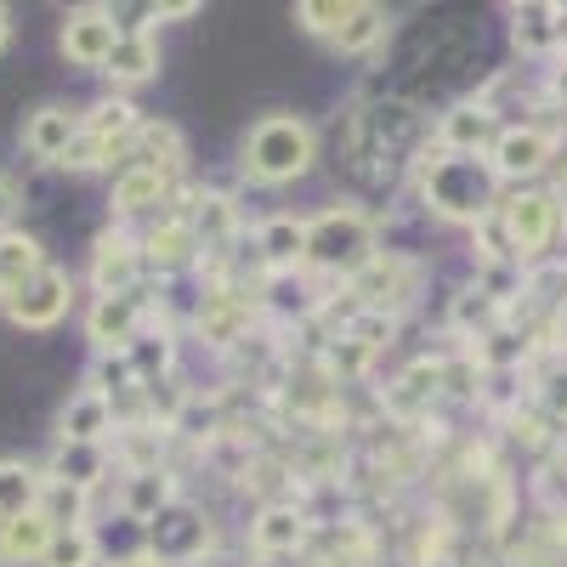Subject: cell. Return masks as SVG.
Here are the masks:
<instances>
[{"instance_id":"obj_23","label":"cell","mask_w":567,"mask_h":567,"mask_svg":"<svg viewBox=\"0 0 567 567\" xmlns=\"http://www.w3.org/2000/svg\"><path fill=\"white\" fill-rule=\"evenodd\" d=\"M45 267V250L40 239H29V233H0V301H7L12 290H23V284Z\"/></svg>"},{"instance_id":"obj_20","label":"cell","mask_w":567,"mask_h":567,"mask_svg":"<svg viewBox=\"0 0 567 567\" xmlns=\"http://www.w3.org/2000/svg\"><path fill=\"white\" fill-rule=\"evenodd\" d=\"M171 194V171H148V165H120L114 171V210L136 216V210H154Z\"/></svg>"},{"instance_id":"obj_24","label":"cell","mask_w":567,"mask_h":567,"mask_svg":"<svg viewBox=\"0 0 567 567\" xmlns=\"http://www.w3.org/2000/svg\"><path fill=\"white\" fill-rule=\"evenodd\" d=\"M120 165H148V171H171V176H176V165H182V131L142 120V131H136V142L125 148Z\"/></svg>"},{"instance_id":"obj_11","label":"cell","mask_w":567,"mask_h":567,"mask_svg":"<svg viewBox=\"0 0 567 567\" xmlns=\"http://www.w3.org/2000/svg\"><path fill=\"white\" fill-rule=\"evenodd\" d=\"M136 272H142V250L131 233L109 227L97 250H91V290L97 296H136Z\"/></svg>"},{"instance_id":"obj_32","label":"cell","mask_w":567,"mask_h":567,"mask_svg":"<svg viewBox=\"0 0 567 567\" xmlns=\"http://www.w3.org/2000/svg\"><path fill=\"white\" fill-rule=\"evenodd\" d=\"M245 301L239 296H233V290H216L210 301H205V312H199V329H205V336L210 341H233V336H239V329H245Z\"/></svg>"},{"instance_id":"obj_19","label":"cell","mask_w":567,"mask_h":567,"mask_svg":"<svg viewBox=\"0 0 567 567\" xmlns=\"http://www.w3.org/2000/svg\"><path fill=\"white\" fill-rule=\"evenodd\" d=\"M40 494H45V465L0 460V523H18V516L40 511Z\"/></svg>"},{"instance_id":"obj_40","label":"cell","mask_w":567,"mask_h":567,"mask_svg":"<svg viewBox=\"0 0 567 567\" xmlns=\"http://www.w3.org/2000/svg\"><path fill=\"white\" fill-rule=\"evenodd\" d=\"M556 336L567 341V301H561V318H556Z\"/></svg>"},{"instance_id":"obj_10","label":"cell","mask_w":567,"mask_h":567,"mask_svg":"<svg viewBox=\"0 0 567 567\" xmlns=\"http://www.w3.org/2000/svg\"><path fill=\"white\" fill-rule=\"evenodd\" d=\"M80 136V109L69 103H40L29 120H23V154L40 159V165H63V154L74 148Z\"/></svg>"},{"instance_id":"obj_37","label":"cell","mask_w":567,"mask_h":567,"mask_svg":"<svg viewBox=\"0 0 567 567\" xmlns=\"http://www.w3.org/2000/svg\"><path fill=\"white\" fill-rule=\"evenodd\" d=\"M539 403H545L556 420H567V358H550V363L539 369Z\"/></svg>"},{"instance_id":"obj_35","label":"cell","mask_w":567,"mask_h":567,"mask_svg":"<svg viewBox=\"0 0 567 567\" xmlns=\"http://www.w3.org/2000/svg\"><path fill=\"white\" fill-rule=\"evenodd\" d=\"M40 567H97V539H91V528L52 534V550H45Z\"/></svg>"},{"instance_id":"obj_22","label":"cell","mask_w":567,"mask_h":567,"mask_svg":"<svg viewBox=\"0 0 567 567\" xmlns=\"http://www.w3.org/2000/svg\"><path fill=\"white\" fill-rule=\"evenodd\" d=\"M103 74H109L114 85L154 80V74H159V40H154V34H120L114 52H109V63H103Z\"/></svg>"},{"instance_id":"obj_41","label":"cell","mask_w":567,"mask_h":567,"mask_svg":"<svg viewBox=\"0 0 567 567\" xmlns=\"http://www.w3.org/2000/svg\"><path fill=\"white\" fill-rule=\"evenodd\" d=\"M131 567H159V561H131Z\"/></svg>"},{"instance_id":"obj_4","label":"cell","mask_w":567,"mask_h":567,"mask_svg":"<svg viewBox=\"0 0 567 567\" xmlns=\"http://www.w3.org/2000/svg\"><path fill=\"white\" fill-rule=\"evenodd\" d=\"M494 221H499V233L511 239V256L516 261L550 256V245L567 233V210H561V199L550 194V187H516V194H505L499 210H494Z\"/></svg>"},{"instance_id":"obj_2","label":"cell","mask_w":567,"mask_h":567,"mask_svg":"<svg viewBox=\"0 0 567 567\" xmlns=\"http://www.w3.org/2000/svg\"><path fill=\"white\" fill-rule=\"evenodd\" d=\"M381 261V227L358 205H329L307 216V267L329 278H358Z\"/></svg>"},{"instance_id":"obj_1","label":"cell","mask_w":567,"mask_h":567,"mask_svg":"<svg viewBox=\"0 0 567 567\" xmlns=\"http://www.w3.org/2000/svg\"><path fill=\"white\" fill-rule=\"evenodd\" d=\"M420 194L432 205V216L443 221H465V227H483L499 210V171L483 154H425L420 165Z\"/></svg>"},{"instance_id":"obj_36","label":"cell","mask_w":567,"mask_h":567,"mask_svg":"<svg viewBox=\"0 0 567 567\" xmlns=\"http://www.w3.org/2000/svg\"><path fill=\"white\" fill-rule=\"evenodd\" d=\"M516 358H528V341L523 336H511V329H488V336H477V363H516Z\"/></svg>"},{"instance_id":"obj_30","label":"cell","mask_w":567,"mask_h":567,"mask_svg":"<svg viewBox=\"0 0 567 567\" xmlns=\"http://www.w3.org/2000/svg\"><path fill=\"white\" fill-rule=\"evenodd\" d=\"M91 392H103L109 403L114 398H142V381H136V369L125 352H97L91 358Z\"/></svg>"},{"instance_id":"obj_16","label":"cell","mask_w":567,"mask_h":567,"mask_svg":"<svg viewBox=\"0 0 567 567\" xmlns=\"http://www.w3.org/2000/svg\"><path fill=\"white\" fill-rule=\"evenodd\" d=\"M114 432V403L103 392H74L63 409H58V443H109Z\"/></svg>"},{"instance_id":"obj_27","label":"cell","mask_w":567,"mask_h":567,"mask_svg":"<svg viewBox=\"0 0 567 567\" xmlns=\"http://www.w3.org/2000/svg\"><path fill=\"white\" fill-rule=\"evenodd\" d=\"M187 227H194L199 250H221V245H233V233H239V210H233V199H221V194H205L194 205V216H187Z\"/></svg>"},{"instance_id":"obj_8","label":"cell","mask_w":567,"mask_h":567,"mask_svg":"<svg viewBox=\"0 0 567 567\" xmlns=\"http://www.w3.org/2000/svg\"><path fill=\"white\" fill-rule=\"evenodd\" d=\"M63 58L69 63H80V69H103L109 63V52H114V40H120V23H114V12L109 7H74L69 18H63Z\"/></svg>"},{"instance_id":"obj_3","label":"cell","mask_w":567,"mask_h":567,"mask_svg":"<svg viewBox=\"0 0 567 567\" xmlns=\"http://www.w3.org/2000/svg\"><path fill=\"white\" fill-rule=\"evenodd\" d=\"M312 159H318V131L301 114H261L239 142V171L261 187H284L307 176Z\"/></svg>"},{"instance_id":"obj_17","label":"cell","mask_w":567,"mask_h":567,"mask_svg":"<svg viewBox=\"0 0 567 567\" xmlns=\"http://www.w3.org/2000/svg\"><path fill=\"white\" fill-rule=\"evenodd\" d=\"M52 523L40 511L18 516V523H0V567H40L45 550H52Z\"/></svg>"},{"instance_id":"obj_13","label":"cell","mask_w":567,"mask_h":567,"mask_svg":"<svg viewBox=\"0 0 567 567\" xmlns=\"http://www.w3.org/2000/svg\"><path fill=\"white\" fill-rule=\"evenodd\" d=\"M109 443H58L52 460H45V477L52 483H69L80 494H97L109 483Z\"/></svg>"},{"instance_id":"obj_12","label":"cell","mask_w":567,"mask_h":567,"mask_svg":"<svg viewBox=\"0 0 567 567\" xmlns=\"http://www.w3.org/2000/svg\"><path fill=\"white\" fill-rule=\"evenodd\" d=\"M142 336V296H97L85 312V341L97 352H125Z\"/></svg>"},{"instance_id":"obj_9","label":"cell","mask_w":567,"mask_h":567,"mask_svg":"<svg viewBox=\"0 0 567 567\" xmlns=\"http://www.w3.org/2000/svg\"><path fill=\"white\" fill-rule=\"evenodd\" d=\"M550 154H556L550 131H539V125H505L499 142H494V171H499V182H534L550 165Z\"/></svg>"},{"instance_id":"obj_38","label":"cell","mask_w":567,"mask_h":567,"mask_svg":"<svg viewBox=\"0 0 567 567\" xmlns=\"http://www.w3.org/2000/svg\"><path fill=\"white\" fill-rule=\"evenodd\" d=\"M18 210H23V194H18V182H12V176H0V233H12Z\"/></svg>"},{"instance_id":"obj_5","label":"cell","mask_w":567,"mask_h":567,"mask_svg":"<svg viewBox=\"0 0 567 567\" xmlns=\"http://www.w3.org/2000/svg\"><path fill=\"white\" fill-rule=\"evenodd\" d=\"M142 131V114L125 103V97H109L97 109H85L80 114V136H74V148L63 154L69 171H103L114 159H125V148L136 142Z\"/></svg>"},{"instance_id":"obj_21","label":"cell","mask_w":567,"mask_h":567,"mask_svg":"<svg viewBox=\"0 0 567 567\" xmlns=\"http://www.w3.org/2000/svg\"><path fill=\"white\" fill-rule=\"evenodd\" d=\"M307 539V516L296 505H261V516L250 523V545L261 556H284V550H301Z\"/></svg>"},{"instance_id":"obj_14","label":"cell","mask_w":567,"mask_h":567,"mask_svg":"<svg viewBox=\"0 0 567 567\" xmlns=\"http://www.w3.org/2000/svg\"><path fill=\"white\" fill-rule=\"evenodd\" d=\"M494 142H499V120H494L488 103H460L437 125V148L443 154H483V148H494Z\"/></svg>"},{"instance_id":"obj_18","label":"cell","mask_w":567,"mask_h":567,"mask_svg":"<svg viewBox=\"0 0 567 567\" xmlns=\"http://www.w3.org/2000/svg\"><path fill=\"white\" fill-rule=\"evenodd\" d=\"M176 499V483H171V471H125V483H120V516H131V523H154V516Z\"/></svg>"},{"instance_id":"obj_31","label":"cell","mask_w":567,"mask_h":567,"mask_svg":"<svg viewBox=\"0 0 567 567\" xmlns=\"http://www.w3.org/2000/svg\"><path fill=\"white\" fill-rule=\"evenodd\" d=\"M381 34H386V12L381 7H352L347 23H341V34L329 40V45L347 52V58H358V52H369V45H381Z\"/></svg>"},{"instance_id":"obj_25","label":"cell","mask_w":567,"mask_h":567,"mask_svg":"<svg viewBox=\"0 0 567 567\" xmlns=\"http://www.w3.org/2000/svg\"><path fill=\"white\" fill-rule=\"evenodd\" d=\"M91 539H97V561H109V567L148 561V528L131 523V516H120V523H103V528H91Z\"/></svg>"},{"instance_id":"obj_33","label":"cell","mask_w":567,"mask_h":567,"mask_svg":"<svg viewBox=\"0 0 567 567\" xmlns=\"http://www.w3.org/2000/svg\"><path fill=\"white\" fill-rule=\"evenodd\" d=\"M347 12H352V0H301L296 7V23L312 34V40H336L341 34V23H347Z\"/></svg>"},{"instance_id":"obj_6","label":"cell","mask_w":567,"mask_h":567,"mask_svg":"<svg viewBox=\"0 0 567 567\" xmlns=\"http://www.w3.org/2000/svg\"><path fill=\"white\" fill-rule=\"evenodd\" d=\"M142 528H148V561H159V567H194L210 550V539H216L205 505L182 499V494L154 516V523H142Z\"/></svg>"},{"instance_id":"obj_26","label":"cell","mask_w":567,"mask_h":567,"mask_svg":"<svg viewBox=\"0 0 567 567\" xmlns=\"http://www.w3.org/2000/svg\"><path fill=\"white\" fill-rule=\"evenodd\" d=\"M199 256V239H194V227H187V216H171L154 227V239H148V256L142 261H154L159 272H176Z\"/></svg>"},{"instance_id":"obj_15","label":"cell","mask_w":567,"mask_h":567,"mask_svg":"<svg viewBox=\"0 0 567 567\" xmlns=\"http://www.w3.org/2000/svg\"><path fill=\"white\" fill-rule=\"evenodd\" d=\"M256 256L267 272H296L307 267V221L301 216H267L256 227Z\"/></svg>"},{"instance_id":"obj_34","label":"cell","mask_w":567,"mask_h":567,"mask_svg":"<svg viewBox=\"0 0 567 567\" xmlns=\"http://www.w3.org/2000/svg\"><path fill=\"white\" fill-rule=\"evenodd\" d=\"M125 358H131V369H136L142 386H148V381H165V369H171V341H165V336H136V341L125 347Z\"/></svg>"},{"instance_id":"obj_7","label":"cell","mask_w":567,"mask_h":567,"mask_svg":"<svg viewBox=\"0 0 567 567\" xmlns=\"http://www.w3.org/2000/svg\"><path fill=\"white\" fill-rule=\"evenodd\" d=\"M69 307H74V278L52 261H45L23 290H12L7 301H0V312H7L18 329H52V323L69 318Z\"/></svg>"},{"instance_id":"obj_39","label":"cell","mask_w":567,"mask_h":567,"mask_svg":"<svg viewBox=\"0 0 567 567\" xmlns=\"http://www.w3.org/2000/svg\"><path fill=\"white\" fill-rule=\"evenodd\" d=\"M7 40H12V12L0 7V52H7Z\"/></svg>"},{"instance_id":"obj_28","label":"cell","mask_w":567,"mask_h":567,"mask_svg":"<svg viewBox=\"0 0 567 567\" xmlns=\"http://www.w3.org/2000/svg\"><path fill=\"white\" fill-rule=\"evenodd\" d=\"M511 40H516V52H528V58L561 45V34H556V7H516V12H511Z\"/></svg>"},{"instance_id":"obj_29","label":"cell","mask_w":567,"mask_h":567,"mask_svg":"<svg viewBox=\"0 0 567 567\" xmlns=\"http://www.w3.org/2000/svg\"><path fill=\"white\" fill-rule=\"evenodd\" d=\"M85 511H91V494H80V488H69V483H52V477H45L40 516H45V523H52L58 534H74V528H85Z\"/></svg>"}]
</instances>
